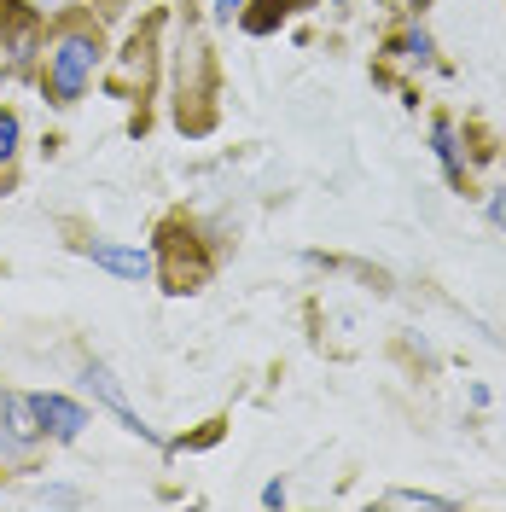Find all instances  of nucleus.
<instances>
[{"label": "nucleus", "mask_w": 506, "mask_h": 512, "mask_svg": "<svg viewBox=\"0 0 506 512\" xmlns=\"http://www.w3.org/2000/svg\"><path fill=\"white\" fill-rule=\"evenodd\" d=\"M35 507H82V489H59V483H41V489H30Z\"/></svg>", "instance_id": "nucleus-15"}, {"label": "nucleus", "mask_w": 506, "mask_h": 512, "mask_svg": "<svg viewBox=\"0 0 506 512\" xmlns=\"http://www.w3.org/2000/svg\"><path fill=\"white\" fill-rule=\"evenodd\" d=\"M431 152H437V163H443L448 187H454V192L472 187V163H466V146H460V123H454V117H437V123H431Z\"/></svg>", "instance_id": "nucleus-11"}, {"label": "nucleus", "mask_w": 506, "mask_h": 512, "mask_svg": "<svg viewBox=\"0 0 506 512\" xmlns=\"http://www.w3.org/2000/svg\"><path fill=\"white\" fill-rule=\"evenodd\" d=\"M163 24H169V12H146L123 35V47L105 53V70H99V88L111 99H123V105H134L128 134L152 128V94H158V82H163Z\"/></svg>", "instance_id": "nucleus-3"}, {"label": "nucleus", "mask_w": 506, "mask_h": 512, "mask_svg": "<svg viewBox=\"0 0 506 512\" xmlns=\"http://www.w3.org/2000/svg\"><path fill=\"white\" fill-rule=\"evenodd\" d=\"M30 6H41V12L53 18V12H70V6H88V0H30Z\"/></svg>", "instance_id": "nucleus-19"}, {"label": "nucleus", "mask_w": 506, "mask_h": 512, "mask_svg": "<svg viewBox=\"0 0 506 512\" xmlns=\"http://www.w3.org/2000/svg\"><path fill=\"white\" fill-rule=\"evenodd\" d=\"M88 6H94L99 18L111 24V18H123V12H128V6H134V0H88Z\"/></svg>", "instance_id": "nucleus-17"}, {"label": "nucleus", "mask_w": 506, "mask_h": 512, "mask_svg": "<svg viewBox=\"0 0 506 512\" xmlns=\"http://www.w3.org/2000/svg\"><path fill=\"white\" fill-rule=\"evenodd\" d=\"M489 222L506 233V187H501V192H489Z\"/></svg>", "instance_id": "nucleus-18"}, {"label": "nucleus", "mask_w": 506, "mask_h": 512, "mask_svg": "<svg viewBox=\"0 0 506 512\" xmlns=\"http://www.w3.org/2000/svg\"><path fill=\"white\" fill-rule=\"evenodd\" d=\"M384 59L413 64V70H431V64H437V41H431L425 24H408L402 35H390V41H384Z\"/></svg>", "instance_id": "nucleus-12"}, {"label": "nucleus", "mask_w": 506, "mask_h": 512, "mask_svg": "<svg viewBox=\"0 0 506 512\" xmlns=\"http://www.w3.org/2000/svg\"><path fill=\"white\" fill-rule=\"evenodd\" d=\"M18 152H24V117L0 105V198L18 187Z\"/></svg>", "instance_id": "nucleus-13"}, {"label": "nucleus", "mask_w": 506, "mask_h": 512, "mask_svg": "<svg viewBox=\"0 0 506 512\" xmlns=\"http://www.w3.org/2000/svg\"><path fill=\"white\" fill-rule=\"evenodd\" d=\"M222 425H227V419H204V431H192V437H175L169 448H216V443H222Z\"/></svg>", "instance_id": "nucleus-16"}, {"label": "nucleus", "mask_w": 506, "mask_h": 512, "mask_svg": "<svg viewBox=\"0 0 506 512\" xmlns=\"http://www.w3.org/2000/svg\"><path fill=\"white\" fill-rule=\"evenodd\" d=\"M82 384L94 390V402H99V408H105L111 419H117V425H123L128 437H140V443H158V448H169V443L158 437V431L146 425V419L134 414V402L123 396V379H117V373H111L105 361H88V367H82Z\"/></svg>", "instance_id": "nucleus-7"}, {"label": "nucleus", "mask_w": 506, "mask_h": 512, "mask_svg": "<svg viewBox=\"0 0 506 512\" xmlns=\"http://www.w3.org/2000/svg\"><path fill=\"white\" fill-rule=\"evenodd\" d=\"M309 6H320V0H245L233 24L245 35H274V30H285L291 18H303Z\"/></svg>", "instance_id": "nucleus-10"}, {"label": "nucleus", "mask_w": 506, "mask_h": 512, "mask_svg": "<svg viewBox=\"0 0 506 512\" xmlns=\"http://www.w3.org/2000/svg\"><path fill=\"white\" fill-rule=\"evenodd\" d=\"M262 507H285V483H280V478L262 489Z\"/></svg>", "instance_id": "nucleus-21"}, {"label": "nucleus", "mask_w": 506, "mask_h": 512, "mask_svg": "<svg viewBox=\"0 0 506 512\" xmlns=\"http://www.w3.org/2000/svg\"><path fill=\"white\" fill-rule=\"evenodd\" d=\"M239 6H245V0H216V24H233V18H239Z\"/></svg>", "instance_id": "nucleus-20"}, {"label": "nucleus", "mask_w": 506, "mask_h": 512, "mask_svg": "<svg viewBox=\"0 0 506 512\" xmlns=\"http://www.w3.org/2000/svg\"><path fill=\"white\" fill-rule=\"evenodd\" d=\"M216 268H222V251L210 245L204 222L192 210H163L152 227V280L169 297H192L216 280Z\"/></svg>", "instance_id": "nucleus-4"}, {"label": "nucleus", "mask_w": 506, "mask_h": 512, "mask_svg": "<svg viewBox=\"0 0 506 512\" xmlns=\"http://www.w3.org/2000/svg\"><path fill=\"white\" fill-rule=\"evenodd\" d=\"M384 507H419V512H454L448 495H431V489H390Z\"/></svg>", "instance_id": "nucleus-14"}, {"label": "nucleus", "mask_w": 506, "mask_h": 512, "mask_svg": "<svg viewBox=\"0 0 506 512\" xmlns=\"http://www.w3.org/2000/svg\"><path fill=\"white\" fill-rule=\"evenodd\" d=\"M0 448L12 460H35V448H47V425L24 390H0Z\"/></svg>", "instance_id": "nucleus-6"}, {"label": "nucleus", "mask_w": 506, "mask_h": 512, "mask_svg": "<svg viewBox=\"0 0 506 512\" xmlns=\"http://www.w3.org/2000/svg\"><path fill=\"white\" fill-rule=\"evenodd\" d=\"M332 6H349V0H332Z\"/></svg>", "instance_id": "nucleus-22"}, {"label": "nucleus", "mask_w": 506, "mask_h": 512, "mask_svg": "<svg viewBox=\"0 0 506 512\" xmlns=\"http://www.w3.org/2000/svg\"><path fill=\"white\" fill-rule=\"evenodd\" d=\"M105 18L94 6H70V12H53L47 18V53H41V70H35V88L53 111H76L82 99L94 94L99 70H105Z\"/></svg>", "instance_id": "nucleus-1"}, {"label": "nucleus", "mask_w": 506, "mask_h": 512, "mask_svg": "<svg viewBox=\"0 0 506 512\" xmlns=\"http://www.w3.org/2000/svg\"><path fill=\"white\" fill-rule=\"evenodd\" d=\"M175 128L204 140L222 123V59L210 47V35L198 24V12H181V41H175Z\"/></svg>", "instance_id": "nucleus-2"}, {"label": "nucleus", "mask_w": 506, "mask_h": 512, "mask_svg": "<svg viewBox=\"0 0 506 512\" xmlns=\"http://www.w3.org/2000/svg\"><path fill=\"white\" fill-rule=\"evenodd\" d=\"M70 251L88 256L94 268H105V274H117V280H128V286H140V280H152V245H123V239H70Z\"/></svg>", "instance_id": "nucleus-8"}, {"label": "nucleus", "mask_w": 506, "mask_h": 512, "mask_svg": "<svg viewBox=\"0 0 506 512\" xmlns=\"http://www.w3.org/2000/svg\"><path fill=\"white\" fill-rule=\"evenodd\" d=\"M35 414H41V425H47V443H76V437H82V431L94 425V414H88L82 402L59 396V390L35 396Z\"/></svg>", "instance_id": "nucleus-9"}, {"label": "nucleus", "mask_w": 506, "mask_h": 512, "mask_svg": "<svg viewBox=\"0 0 506 512\" xmlns=\"http://www.w3.org/2000/svg\"><path fill=\"white\" fill-rule=\"evenodd\" d=\"M41 53H47V12L30 0H0V76L35 82Z\"/></svg>", "instance_id": "nucleus-5"}]
</instances>
